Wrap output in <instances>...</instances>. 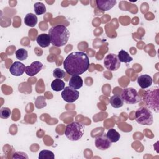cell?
<instances>
[{
    "mask_svg": "<svg viewBox=\"0 0 159 159\" xmlns=\"http://www.w3.org/2000/svg\"><path fill=\"white\" fill-rule=\"evenodd\" d=\"M135 120L141 125H152L153 122V117L151 111L145 107L139 108L135 114Z\"/></svg>",
    "mask_w": 159,
    "mask_h": 159,
    "instance_id": "5",
    "label": "cell"
},
{
    "mask_svg": "<svg viewBox=\"0 0 159 159\" xmlns=\"http://www.w3.org/2000/svg\"><path fill=\"white\" fill-rule=\"evenodd\" d=\"M83 81L79 75L72 76L69 81V86L74 89H78L82 87Z\"/></svg>",
    "mask_w": 159,
    "mask_h": 159,
    "instance_id": "14",
    "label": "cell"
},
{
    "mask_svg": "<svg viewBox=\"0 0 159 159\" xmlns=\"http://www.w3.org/2000/svg\"><path fill=\"white\" fill-rule=\"evenodd\" d=\"M16 57L20 61L25 60L28 57V52L24 48H19L16 52Z\"/></svg>",
    "mask_w": 159,
    "mask_h": 159,
    "instance_id": "23",
    "label": "cell"
},
{
    "mask_svg": "<svg viewBox=\"0 0 159 159\" xmlns=\"http://www.w3.org/2000/svg\"><path fill=\"white\" fill-rule=\"evenodd\" d=\"M89 60L83 52H73L70 53L63 61V67L66 72L71 75H80L88 70Z\"/></svg>",
    "mask_w": 159,
    "mask_h": 159,
    "instance_id": "1",
    "label": "cell"
},
{
    "mask_svg": "<svg viewBox=\"0 0 159 159\" xmlns=\"http://www.w3.org/2000/svg\"><path fill=\"white\" fill-rule=\"evenodd\" d=\"M117 57L119 61L123 63H129L133 60L132 57L129 54V53L124 50L119 51Z\"/></svg>",
    "mask_w": 159,
    "mask_h": 159,
    "instance_id": "20",
    "label": "cell"
},
{
    "mask_svg": "<svg viewBox=\"0 0 159 159\" xmlns=\"http://www.w3.org/2000/svg\"><path fill=\"white\" fill-rule=\"evenodd\" d=\"M65 75V71L58 68H55L53 71V76L56 78H58V79H61L63 78H64Z\"/></svg>",
    "mask_w": 159,
    "mask_h": 159,
    "instance_id": "26",
    "label": "cell"
},
{
    "mask_svg": "<svg viewBox=\"0 0 159 159\" xmlns=\"http://www.w3.org/2000/svg\"><path fill=\"white\" fill-rule=\"evenodd\" d=\"M61 94L65 101L72 103L78 99L80 93L76 89H74L70 86H66L62 91Z\"/></svg>",
    "mask_w": 159,
    "mask_h": 159,
    "instance_id": "8",
    "label": "cell"
},
{
    "mask_svg": "<svg viewBox=\"0 0 159 159\" xmlns=\"http://www.w3.org/2000/svg\"><path fill=\"white\" fill-rule=\"evenodd\" d=\"M84 133V126L78 122H73L66 127L65 134L68 139L71 141L79 140Z\"/></svg>",
    "mask_w": 159,
    "mask_h": 159,
    "instance_id": "4",
    "label": "cell"
},
{
    "mask_svg": "<svg viewBox=\"0 0 159 159\" xmlns=\"http://www.w3.org/2000/svg\"><path fill=\"white\" fill-rule=\"evenodd\" d=\"M24 23L29 27H34L37 23V17L32 13H28L24 17Z\"/></svg>",
    "mask_w": 159,
    "mask_h": 159,
    "instance_id": "16",
    "label": "cell"
},
{
    "mask_svg": "<svg viewBox=\"0 0 159 159\" xmlns=\"http://www.w3.org/2000/svg\"><path fill=\"white\" fill-rule=\"evenodd\" d=\"M55 155L54 153L48 150H43L40 152L39 154V159H54Z\"/></svg>",
    "mask_w": 159,
    "mask_h": 159,
    "instance_id": "22",
    "label": "cell"
},
{
    "mask_svg": "<svg viewBox=\"0 0 159 159\" xmlns=\"http://www.w3.org/2000/svg\"><path fill=\"white\" fill-rule=\"evenodd\" d=\"M106 136L108 138V139L112 142V143H114V142H117L119 139H120V135L119 134V133L116 131L113 128H111L110 129L107 134H106Z\"/></svg>",
    "mask_w": 159,
    "mask_h": 159,
    "instance_id": "18",
    "label": "cell"
},
{
    "mask_svg": "<svg viewBox=\"0 0 159 159\" xmlns=\"http://www.w3.org/2000/svg\"><path fill=\"white\" fill-rule=\"evenodd\" d=\"M48 35L51 40V43L55 47L65 45L70 37V32L66 26L57 25L52 27L48 30Z\"/></svg>",
    "mask_w": 159,
    "mask_h": 159,
    "instance_id": "2",
    "label": "cell"
},
{
    "mask_svg": "<svg viewBox=\"0 0 159 159\" xmlns=\"http://www.w3.org/2000/svg\"><path fill=\"white\" fill-rule=\"evenodd\" d=\"M47 103L45 101V98L43 96H38L35 101V106L37 109H42L46 106Z\"/></svg>",
    "mask_w": 159,
    "mask_h": 159,
    "instance_id": "24",
    "label": "cell"
},
{
    "mask_svg": "<svg viewBox=\"0 0 159 159\" xmlns=\"http://www.w3.org/2000/svg\"><path fill=\"white\" fill-rule=\"evenodd\" d=\"M11 111L9 108L6 107H2L0 109V117L2 119H7L11 116Z\"/></svg>",
    "mask_w": 159,
    "mask_h": 159,
    "instance_id": "25",
    "label": "cell"
},
{
    "mask_svg": "<svg viewBox=\"0 0 159 159\" xmlns=\"http://www.w3.org/2000/svg\"><path fill=\"white\" fill-rule=\"evenodd\" d=\"M152 82V78L148 75H142L137 78V83L139 86L142 89H145L150 86Z\"/></svg>",
    "mask_w": 159,
    "mask_h": 159,
    "instance_id": "13",
    "label": "cell"
},
{
    "mask_svg": "<svg viewBox=\"0 0 159 159\" xmlns=\"http://www.w3.org/2000/svg\"><path fill=\"white\" fill-rule=\"evenodd\" d=\"M104 65L109 71H116L120 66V61L117 55L114 53H109L104 58Z\"/></svg>",
    "mask_w": 159,
    "mask_h": 159,
    "instance_id": "7",
    "label": "cell"
},
{
    "mask_svg": "<svg viewBox=\"0 0 159 159\" xmlns=\"http://www.w3.org/2000/svg\"><path fill=\"white\" fill-rule=\"evenodd\" d=\"M51 88L55 91H60L65 88V83L61 79L56 78L52 82Z\"/></svg>",
    "mask_w": 159,
    "mask_h": 159,
    "instance_id": "19",
    "label": "cell"
},
{
    "mask_svg": "<svg viewBox=\"0 0 159 159\" xmlns=\"http://www.w3.org/2000/svg\"><path fill=\"white\" fill-rule=\"evenodd\" d=\"M111 143L112 142L104 134L97 137L95 139V145L98 149L101 150L108 149L111 146Z\"/></svg>",
    "mask_w": 159,
    "mask_h": 159,
    "instance_id": "9",
    "label": "cell"
},
{
    "mask_svg": "<svg viewBox=\"0 0 159 159\" xmlns=\"http://www.w3.org/2000/svg\"><path fill=\"white\" fill-rule=\"evenodd\" d=\"M43 68V64L39 61H33L30 65L25 66V73L30 76L37 75Z\"/></svg>",
    "mask_w": 159,
    "mask_h": 159,
    "instance_id": "10",
    "label": "cell"
},
{
    "mask_svg": "<svg viewBox=\"0 0 159 159\" xmlns=\"http://www.w3.org/2000/svg\"><path fill=\"white\" fill-rule=\"evenodd\" d=\"M121 97L125 103L129 104H134L141 101L140 96L133 88H126L122 89Z\"/></svg>",
    "mask_w": 159,
    "mask_h": 159,
    "instance_id": "6",
    "label": "cell"
},
{
    "mask_svg": "<svg viewBox=\"0 0 159 159\" xmlns=\"http://www.w3.org/2000/svg\"><path fill=\"white\" fill-rule=\"evenodd\" d=\"M143 99L148 109L155 112H159V88L158 87L155 86L147 90Z\"/></svg>",
    "mask_w": 159,
    "mask_h": 159,
    "instance_id": "3",
    "label": "cell"
},
{
    "mask_svg": "<svg viewBox=\"0 0 159 159\" xmlns=\"http://www.w3.org/2000/svg\"><path fill=\"white\" fill-rule=\"evenodd\" d=\"M25 68V66L23 63L20 61H15L10 66L9 71L13 76H19L24 73Z\"/></svg>",
    "mask_w": 159,
    "mask_h": 159,
    "instance_id": "11",
    "label": "cell"
},
{
    "mask_svg": "<svg viewBox=\"0 0 159 159\" xmlns=\"http://www.w3.org/2000/svg\"><path fill=\"white\" fill-rule=\"evenodd\" d=\"M12 158H28V156L25 153L22 152H16L13 154Z\"/></svg>",
    "mask_w": 159,
    "mask_h": 159,
    "instance_id": "27",
    "label": "cell"
},
{
    "mask_svg": "<svg viewBox=\"0 0 159 159\" xmlns=\"http://www.w3.org/2000/svg\"><path fill=\"white\" fill-rule=\"evenodd\" d=\"M34 7L35 13L37 15H42L46 12V7L42 2H38L35 3Z\"/></svg>",
    "mask_w": 159,
    "mask_h": 159,
    "instance_id": "21",
    "label": "cell"
},
{
    "mask_svg": "<svg viewBox=\"0 0 159 159\" xmlns=\"http://www.w3.org/2000/svg\"><path fill=\"white\" fill-rule=\"evenodd\" d=\"M37 43L42 48L47 47L51 43V40L48 34H41L39 35L36 39Z\"/></svg>",
    "mask_w": 159,
    "mask_h": 159,
    "instance_id": "15",
    "label": "cell"
},
{
    "mask_svg": "<svg viewBox=\"0 0 159 159\" xmlns=\"http://www.w3.org/2000/svg\"><path fill=\"white\" fill-rule=\"evenodd\" d=\"M111 105L114 108H119L121 107L124 104V101L120 95H114L112 96L109 100Z\"/></svg>",
    "mask_w": 159,
    "mask_h": 159,
    "instance_id": "17",
    "label": "cell"
},
{
    "mask_svg": "<svg viewBox=\"0 0 159 159\" xmlns=\"http://www.w3.org/2000/svg\"><path fill=\"white\" fill-rule=\"evenodd\" d=\"M117 1L116 0H97L96 1V4L98 9L103 11H107L112 9L115 4H116Z\"/></svg>",
    "mask_w": 159,
    "mask_h": 159,
    "instance_id": "12",
    "label": "cell"
}]
</instances>
